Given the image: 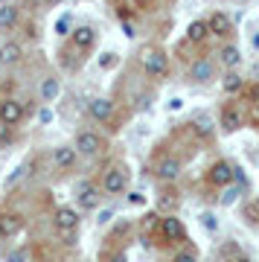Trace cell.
<instances>
[{"label":"cell","mask_w":259,"mask_h":262,"mask_svg":"<svg viewBox=\"0 0 259 262\" xmlns=\"http://www.w3.org/2000/svg\"><path fill=\"white\" fill-rule=\"evenodd\" d=\"M207 181L213 184V187H230L233 184V163L227 160H215L210 172H207Z\"/></svg>","instance_id":"30bf717a"},{"label":"cell","mask_w":259,"mask_h":262,"mask_svg":"<svg viewBox=\"0 0 259 262\" xmlns=\"http://www.w3.org/2000/svg\"><path fill=\"white\" fill-rule=\"evenodd\" d=\"M169 262H198V253H195V248H184V251H178Z\"/></svg>","instance_id":"484cf974"},{"label":"cell","mask_w":259,"mask_h":262,"mask_svg":"<svg viewBox=\"0 0 259 262\" xmlns=\"http://www.w3.org/2000/svg\"><path fill=\"white\" fill-rule=\"evenodd\" d=\"M256 207H259V198H256Z\"/></svg>","instance_id":"ab89813d"},{"label":"cell","mask_w":259,"mask_h":262,"mask_svg":"<svg viewBox=\"0 0 259 262\" xmlns=\"http://www.w3.org/2000/svg\"><path fill=\"white\" fill-rule=\"evenodd\" d=\"M210 38V27H207V20H192L189 27H186V41H192V44H204Z\"/></svg>","instance_id":"d6986e66"},{"label":"cell","mask_w":259,"mask_h":262,"mask_svg":"<svg viewBox=\"0 0 259 262\" xmlns=\"http://www.w3.org/2000/svg\"><path fill=\"white\" fill-rule=\"evenodd\" d=\"M222 88H224V94H239L242 91V79L236 73H227L222 79Z\"/></svg>","instance_id":"cb8c5ba5"},{"label":"cell","mask_w":259,"mask_h":262,"mask_svg":"<svg viewBox=\"0 0 259 262\" xmlns=\"http://www.w3.org/2000/svg\"><path fill=\"white\" fill-rule=\"evenodd\" d=\"M215 76V64L210 61L207 56H198V58H192V64H189V79L192 82H198V84H207L210 79Z\"/></svg>","instance_id":"9c48e42d"},{"label":"cell","mask_w":259,"mask_h":262,"mask_svg":"<svg viewBox=\"0 0 259 262\" xmlns=\"http://www.w3.org/2000/svg\"><path fill=\"white\" fill-rule=\"evenodd\" d=\"M201 225L210 230V233H215L219 230V219H215V213H201Z\"/></svg>","instance_id":"4316f807"},{"label":"cell","mask_w":259,"mask_h":262,"mask_svg":"<svg viewBox=\"0 0 259 262\" xmlns=\"http://www.w3.org/2000/svg\"><path fill=\"white\" fill-rule=\"evenodd\" d=\"M189 125H192V134H198V137H213V125L215 122L210 120V117H207V114H198V117H192V122H189Z\"/></svg>","instance_id":"ffe728a7"},{"label":"cell","mask_w":259,"mask_h":262,"mask_svg":"<svg viewBox=\"0 0 259 262\" xmlns=\"http://www.w3.org/2000/svg\"><path fill=\"white\" fill-rule=\"evenodd\" d=\"M76 155H84V158H96L105 151V140H102L96 131H79L76 134Z\"/></svg>","instance_id":"277c9868"},{"label":"cell","mask_w":259,"mask_h":262,"mask_svg":"<svg viewBox=\"0 0 259 262\" xmlns=\"http://www.w3.org/2000/svg\"><path fill=\"white\" fill-rule=\"evenodd\" d=\"M128 201H131V204H143V195H140V192H131Z\"/></svg>","instance_id":"8d00e7d4"},{"label":"cell","mask_w":259,"mask_h":262,"mask_svg":"<svg viewBox=\"0 0 259 262\" xmlns=\"http://www.w3.org/2000/svg\"><path fill=\"white\" fill-rule=\"evenodd\" d=\"M158 236L163 242H184L186 227L178 215H158Z\"/></svg>","instance_id":"3957f363"},{"label":"cell","mask_w":259,"mask_h":262,"mask_svg":"<svg viewBox=\"0 0 259 262\" xmlns=\"http://www.w3.org/2000/svg\"><path fill=\"white\" fill-rule=\"evenodd\" d=\"M134 6H140V9H148V6H152V0H134Z\"/></svg>","instance_id":"74e56055"},{"label":"cell","mask_w":259,"mask_h":262,"mask_svg":"<svg viewBox=\"0 0 259 262\" xmlns=\"http://www.w3.org/2000/svg\"><path fill=\"white\" fill-rule=\"evenodd\" d=\"M99 187L93 184V181H79L76 184V201L82 210H96L99 207Z\"/></svg>","instance_id":"5b68a950"},{"label":"cell","mask_w":259,"mask_h":262,"mask_svg":"<svg viewBox=\"0 0 259 262\" xmlns=\"http://www.w3.org/2000/svg\"><path fill=\"white\" fill-rule=\"evenodd\" d=\"M58 94H61V82H58L56 76H47L44 82H41V99L44 102H53Z\"/></svg>","instance_id":"44dd1931"},{"label":"cell","mask_w":259,"mask_h":262,"mask_svg":"<svg viewBox=\"0 0 259 262\" xmlns=\"http://www.w3.org/2000/svg\"><path fill=\"white\" fill-rule=\"evenodd\" d=\"M128 187V169L125 166H108L102 175V192L105 195H122Z\"/></svg>","instance_id":"7a4b0ae2"},{"label":"cell","mask_w":259,"mask_h":262,"mask_svg":"<svg viewBox=\"0 0 259 262\" xmlns=\"http://www.w3.org/2000/svg\"><path fill=\"white\" fill-rule=\"evenodd\" d=\"M79 210L76 207H58L53 213V225H56L58 233H67V230H79Z\"/></svg>","instance_id":"ba28073f"},{"label":"cell","mask_w":259,"mask_h":262,"mask_svg":"<svg viewBox=\"0 0 259 262\" xmlns=\"http://www.w3.org/2000/svg\"><path fill=\"white\" fill-rule=\"evenodd\" d=\"M148 105H152V94L137 96V111H143V108H148Z\"/></svg>","instance_id":"4dcf8cb0"},{"label":"cell","mask_w":259,"mask_h":262,"mask_svg":"<svg viewBox=\"0 0 259 262\" xmlns=\"http://www.w3.org/2000/svg\"><path fill=\"white\" fill-rule=\"evenodd\" d=\"M114 64V53H105V58H102V67H111Z\"/></svg>","instance_id":"d590c367"},{"label":"cell","mask_w":259,"mask_h":262,"mask_svg":"<svg viewBox=\"0 0 259 262\" xmlns=\"http://www.w3.org/2000/svg\"><path fill=\"white\" fill-rule=\"evenodd\" d=\"M70 29H73V15H61L56 20V35H70Z\"/></svg>","instance_id":"d4e9b609"},{"label":"cell","mask_w":259,"mask_h":262,"mask_svg":"<svg viewBox=\"0 0 259 262\" xmlns=\"http://www.w3.org/2000/svg\"><path fill=\"white\" fill-rule=\"evenodd\" d=\"M242 122H245V117H242V111H239V105H233V102H227L222 108V128L230 134V131H236V128H242Z\"/></svg>","instance_id":"5bb4252c"},{"label":"cell","mask_w":259,"mask_h":262,"mask_svg":"<svg viewBox=\"0 0 259 262\" xmlns=\"http://www.w3.org/2000/svg\"><path fill=\"white\" fill-rule=\"evenodd\" d=\"M15 24H18V6H3V9H0V32H3V29H6V32H9V29H15Z\"/></svg>","instance_id":"7402d4cb"},{"label":"cell","mask_w":259,"mask_h":262,"mask_svg":"<svg viewBox=\"0 0 259 262\" xmlns=\"http://www.w3.org/2000/svg\"><path fill=\"white\" fill-rule=\"evenodd\" d=\"M140 67L152 79H166L169 73V56L160 47H143L140 50Z\"/></svg>","instance_id":"6da1fadb"},{"label":"cell","mask_w":259,"mask_h":262,"mask_svg":"<svg viewBox=\"0 0 259 262\" xmlns=\"http://www.w3.org/2000/svg\"><path fill=\"white\" fill-rule=\"evenodd\" d=\"M24 117H27V108H24L18 99H0V122H3V125L15 128Z\"/></svg>","instance_id":"52a82bcc"},{"label":"cell","mask_w":259,"mask_h":262,"mask_svg":"<svg viewBox=\"0 0 259 262\" xmlns=\"http://www.w3.org/2000/svg\"><path fill=\"white\" fill-rule=\"evenodd\" d=\"M53 166L56 169H73L76 166V149L73 146H56V149H53Z\"/></svg>","instance_id":"2e32d148"},{"label":"cell","mask_w":259,"mask_h":262,"mask_svg":"<svg viewBox=\"0 0 259 262\" xmlns=\"http://www.w3.org/2000/svg\"><path fill=\"white\" fill-rule=\"evenodd\" d=\"M27 172H29V163H20V166H15V169H12V175L6 178V184H3V187H6V189H15V187L20 184V181H24V175H27Z\"/></svg>","instance_id":"603a6c76"},{"label":"cell","mask_w":259,"mask_h":262,"mask_svg":"<svg viewBox=\"0 0 259 262\" xmlns=\"http://www.w3.org/2000/svg\"><path fill=\"white\" fill-rule=\"evenodd\" d=\"M233 262H250V259H248V256H236Z\"/></svg>","instance_id":"f35d334b"},{"label":"cell","mask_w":259,"mask_h":262,"mask_svg":"<svg viewBox=\"0 0 259 262\" xmlns=\"http://www.w3.org/2000/svg\"><path fill=\"white\" fill-rule=\"evenodd\" d=\"M108 262H128V256H125L122 251H114L111 256H108Z\"/></svg>","instance_id":"1f68e13d"},{"label":"cell","mask_w":259,"mask_h":262,"mask_svg":"<svg viewBox=\"0 0 259 262\" xmlns=\"http://www.w3.org/2000/svg\"><path fill=\"white\" fill-rule=\"evenodd\" d=\"M155 172H158L160 181H178V175H181V160L178 158H160Z\"/></svg>","instance_id":"9a60e30c"},{"label":"cell","mask_w":259,"mask_h":262,"mask_svg":"<svg viewBox=\"0 0 259 262\" xmlns=\"http://www.w3.org/2000/svg\"><path fill=\"white\" fill-rule=\"evenodd\" d=\"M88 114H91V120H96V122H108L114 117V102L105 99V96H96V99L88 102Z\"/></svg>","instance_id":"7c38bea8"},{"label":"cell","mask_w":259,"mask_h":262,"mask_svg":"<svg viewBox=\"0 0 259 262\" xmlns=\"http://www.w3.org/2000/svg\"><path fill=\"white\" fill-rule=\"evenodd\" d=\"M207 27H210V35H219V38L233 35V20L227 18L222 9L210 12V18H207Z\"/></svg>","instance_id":"8fae6325"},{"label":"cell","mask_w":259,"mask_h":262,"mask_svg":"<svg viewBox=\"0 0 259 262\" xmlns=\"http://www.w3.org/2000/svg\"><path fill=\"white\" fill-rule=\"evenodd\" d=\"M111 215H114V210H102V213H99V225H108V222H111Z\"/></svg>","instance_id":"836d02e7"},{"label":"cell","mask_w":259,"mask_h":262,"mask_svg":"<svg viewBox=\"0 0 259 262\" xmlns=\"http://www.w3.org/2000/svg\"><path fill=\"white\" fill-rule=\"evenodd\" d=\"M120 24H122V32H125V38H134V35H137V27L128 20V15H122Z\"/></svg>","instance_id":"83f0119b"},{"label":"cell","mask_w":259,"mask_h":262,"mask_svg":"<svg viewBox=\"0 0 259 262\" xmlns=\"http://www.w3.org/2000/svg\"><path fill=\"white\" fill-rule=\"evenodd\" d=\"M38 120H41V125H47V122H53V111H50V108H44V111H41V117H38Z\"/></svg>","instance_id":"d6a6232c"},{"label":"cell","mask_w":259,"mask_h":262,"mask_svg":"<svg viewBox=\"0 0 259 262\" xmlns=\"http://www.w3.org/2000/svg\"><path fill=\"white\" fill-rule=\"evenodd\" d=\"M6 262H27V251L20 248V251H9L6 253Z\"/></svg>","instance_id":"f1b7e54d"},{"label":"cell","mask_w":259,"mask_h":262,"mask_svg":"<svg viewBox=\"0 0 259 262\" xmlns=\"http://www.w3.org/2000/svg\"><path fill=\"white\" fill-rule=\"evenodd\" d=\"M70 38H73L76 50H93V44H96V29L93 27H73L70 29Z\"/></svg>","instance_id":"4fadbf2b"},{"label":"cell","mask_w":259,"mask_h":262,"mask_svg":"<svg viewBox=\"0 0 259 262\" xmlns=\"http://www.w3.org/2000/svg\"><path fill=\"white\" fill-rule=\"evenodd\" d=\"M24 215L15 213V210H0V239H12L24 230Z\"/></svg>","instance_id":"8992f818"},{"label":"cell","mask_w":259,"mask_h":262,"mask_svg":"<svg viewBox=\"0 0 259 262\" xmlns=\"http://www.w3.org/2000/svg\"><path fill=\"white\" fill-rule=\"evenodd\" d=\"M20 58H24V47H20L18 41H6V44L0 47V64L12 67V64H18Z\"/></svg>","instance_id":"e0dca14e"},{"label":"cell","mask_w":259,"mask_h":262,"mask_svg":"<svg viewBox=\"0 0 259 262\" xmlns=\"http://www.w3.org/2000/svg\"><path fill=\"white\" fill-rule=\"evenodd\" d=\"M236 195H239V189H227V192L222 195V204H224V207H230L233 201H236Z\"/></svg>","instance_id":"f546056e"},{"label":"cell","mask_w":259,"mask_h":262,"mask_svg":"<svg viewBox=\"0 0 259 262\" xmlns=\"http://www.w3.org/2000/svg\"><path fill=\"white\" fill-rule=\"evenodd\" d=\"M181 108H184V99H172L169 102V111H181Z\"/></svg>","instance_id":"e575fe53"},{"label":"cell","mask_w":259,"mask_h":262,"mask_svg":"<svg viewBox=\"0 0 259 262\" xmlns=\"http://www.w3.org/2000/svg\"><path fill=\"white\" fill-rule=\"evenodd\" d=\"M219 64L227 67V70H236L242 64V50L236 44H224L222 53H219Z\"/></svg>","instance_id":"ac0fdd59"}]
</instances>
